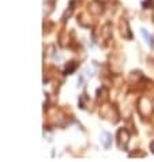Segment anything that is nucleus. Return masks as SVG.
Wrapping results in <instances>:
<instances>
[{
	"mask_svg": "<svg viewBox=\"0 0 154 162\" xmlns=\"http://www.w3.org/2000/svg\"><path fill=\"white\" fill-rule=\"evenodd\" d=\"M117 138H119V145H120V147H125L127 146V143H128V132L125 130H120L117 132Z\"/></svg>",
	"mask_w": 154,
	"mask_h": 162,
	"instance_id": "nucleus-1",
	"label": "nucleus"
},
{
	"mask_svg": "<svg viewBox=\"0 0 154 162\" xmlns=\"http://www.w3.org/2000/svg\"><path fill=\"white\" fill-rule=\"evenodd\" d=\"M101 143L104 145L105 148H109L112 145V135L108 132H102L101 134Z\"/></svg>",
	"mask_w": 154,
	"mask_h": 162,
	"instance_id": "nucleus-2",
	"label": "nucleus"
},
{
	"mask_svg": "<svg viewBox=\"0 0 154 162\" xmlns=\"http://www.w3.org/2000/svg\"><path fill=\"white\" fill-rule=\"evenodd\" d=\"M140 33H142V35H143V38L146 40V42L149 44L150 46H153V37L150 35V33L147 32V30H145V29H142V30H140Z\"/></svg>",
	"mask_w": 154,
	"mask_h": 162,
	"instance_id": "nucleus-3",
	"label": "nucleus"
},
{
	"mask_svg": "<svg viewBox=\"0 0 154 162\" xmlns=\"http://www.w3.org/2000/svg\"><path fill=\"white\" fill-rule=\"evenodd\" d=\"M150 150H151V153H154V140L150 143Z\"/></svg>",
	"mask_w": 154,
	"mask_h": 162,
	"instance_id": "nucleus-4",
	"label": "nucleus"
}]
</instances>
